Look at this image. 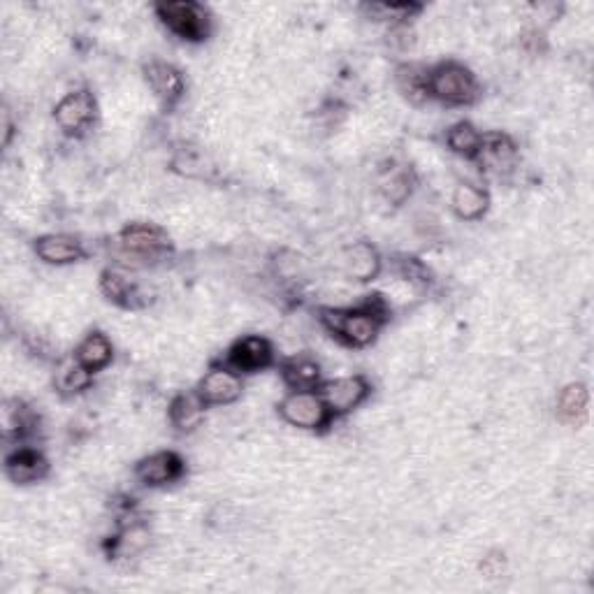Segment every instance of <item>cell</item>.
<instances>
[{
  "label": "cell",
  "mask_w": 594,
  "mask_h": 594,
  "mask_svg": "<svg viewBox=\"0 0 594 594\" xmlns=\"http://www.w3.org/2000/svg\"><path fill=\"white\" fill-rule=\"evenodd\" d=\"M388 321V307L381 295H367L356 309H321V323L339 342L353 349L369 346Z\"/></svg>",
  "instance_id": "1"
},
{
  "label": "cell",
  "mask_w": 594,
  "mask_h": 594,
  "mask_svg": "<svg viewBox=\"0 0 594 594\" xmlns=\"http://www.w3.org/2000/svg\"><path fill=\"white\" fill-rule=\"evenodd\" d=\"M279 414L300 430H323L335 418L318 390H291L279 404Z\"/></svg>",
  "instance_id": "5"
},
{
  "label": "cell",
  "mask_w": 594,
  "mask_h": 594,
  "mask_svg": "<svg viewBox=\"0 0 594 594\" xmlns=\"http://www.w3.org/2000/svg\"><path fill=\"white\" fill-rule=\"evenodd\" d=\"M100 288L107 300L121 304V307H135V300L140 297L135 281L119 270H105L100 277Z\"/></svg>",
  "instance_id": "21"
},
{
  "label": "cell",
  "mask_w": 594,
  "mask_h": 594,
  "mask_svg": "<svg viewBox=\"0 0 594 594\" xmlns=\"http://www.w3.org/2000/svg\"><path fill=\"white\" fill-rule=\"evenodd\" d=\"M481 140H483V133H478L476 126H472L469 121L455 123V126L448 128L446 133L448 149L462 158H476L478 149H481Z\"/></svg>",
  "instance_id": "24"
},
{
  "label": "cell",
  "mask_w": 594,
  "mask_h": 594,
  "mask_svg": "<svg viewBox=\"0 0 594 594\" xmlns=\"http://www.w3.org/2000/svg\"><path fill=\"white\" fill-rule=\"evenodd\" d=\"M427 96L446 105H469L478 98V82L462 63L446 61L427 72Z\"/></svg>",
  "instance_id": "3"
},
{
  "label": "cell",
  "mask_w": 594,
  "mask_h": 594,
  "mask_svg": "<svg viewBox=\"0 0 594 594\" xmlns=\"http://www.w3.org/2000/svg\"><path fill=\"white\" fill-rule=\"evenodd\" d=\"M342 267L346 277L356 281H372L381 272V256L372 244L358 242L344 249L342 253Z\"/></svg>",
  "instance_id": "14"
},
{
  "label": "cell",
  "mask_w": 594,
  "mask_h": 594,
  "mask_svg": "<svg viewBox=\"0 0 594 594\" xmlns=\"http://www.w3.org/2000/svg\"><path fill=\"white\" fill-rule=\"evenodd\" d=\"M274 362V346L267 342L265 337L251 335L242 337L230 346L226 362L230 369H235L239 374H256L260 369L270 367Z\"/></svg>",
  "instance_id": "9"
},
{
  "label": "cell",
  "mask_w": 594,
  "mask_h": 594,
  "mask_svg": "<svg viewBox=\"0 0 594 594\" xmlns=\"http://www.w3.org/2000/svg\"><path fill=\"white\" fill-rule=\"evenodd\" d=\"M5 472L14 483H19V485L38 483L47 476L49 462L45 455H42L40 451H35V448H17V451L7 455Z\"/></svg>",
  "instance_id": "13"
},
{
  "label": "cell",
  "mask_w": 594,
  "mask_h": 594,
  "mask_svg": "<svg viewBox=\"0 0 594 594\" xmlns=\"http://www.w3.org/2000/svg\"><path fill=\"white\" fill-rule=\"evenodd\" d=\"M205 407L202 397L195 393H181L170 404V423L179 432H193L205 420Z\"/></svg>",
  "instance_id": "17"
},
{
  "label": "cell",
  "mask_w": 594,
  "mask_h": 594,
  "mask_svg": "<svg viewBox=\"0 0 594 594\" xmlns=\"http://www.w3.org/2000/svg\"><path fill=\"white\" fill-rule=\"evenodd\" d=\"M135 474L144 485L158 488V485L175 483L177 478L184 474V460L172 451H161L137 462Z\"/></svg>",
  "instance_id": "12"
},
{
  "label": "cell",
  "mask_w": 594,
  "mask_h": 594,
  "mask_svg": "<svg viewBox=\"0 0 594 594\" xmlns=\"http://www.w3.org/2000/svg\"><path fill=\"white\" fill-rule=\"evenodd\" d=\"M244 381L242 374L230 369L228 365H214L209 372L202 376L198 383V395L207 407H223V404H233L242 397Z\"/></svg>",
  "instance_id": "8"
},
{
  "label": "cell",
  "mask_w": 594,
  "mask_h": 594,
  "mask_svg": "<svg viewBox=\"0 0 594 594\" xmlns=\"http://www.w3.org/2000/svg\"><path fill=\"white\" fill-rule=\"evenodd\" d=\"M284 381L293 390H318L321 386V367L309 358H295L284 365Z\"/></svg>",
  "instance_id": "22"
},
{
  "label": "cell",
  "mask_w": 594,
  "mask_h": 594,
  "mask_svg": "<svg viewBox=\"0 0 594 594\" xmlns=\"http://www.w3.org/2000/svg\"><path fill=\"white\" fill-rule=\"evenodd\" d=\"M481 569H483V574L485 576H499L502 574V569H504V555H490V557H485L483 560V564H481Z\"/></svg>",
  "instance_id": "26"
},
{
  "label": "cell",
  "mask_w": 594,
  "mask_h": 594,
  "mask_svg": "<svg viewBox=\"0 0 594 594\" xmlns=\"http://www.w3.org/2000/svg\"><path fill=\"white\" fill-rule=\"evenodd\" d=\"M98 117V105L91 91L79 89L63 96L54 107V121L65 135H84Z\"/></svg>",
  "instance_id": "6"
},
{
  "label": "cell",
  "mask_w": 594,
  "mask_h": 594,
  "mask_svg": "<svg viewBox=\"0 0 594 594\" xmlns=\"http://www.w3.org/2000/svg\"><path fill=\"white\" fill-rule=\"evenodd\" d=\"M427 72L430 70L423 68V65H402L397 70V89L409 103L420 105L430 98L427 96Z\"/></svg>",
  "instance_id": "23"
},
{
  "label": "cell",
  "mask_w": 594,
  "mask_h": 594,
  "mask_svg": "<svg viewBox=\"0 0 594 594\" xmlns=\"http://www.w3.org/2000/svg\"><path fill=\"white\" fill-rule=\"evenodd\" d=\"M318 393L328 404L332 416L351 414L353 409H358L369 395V383L362 376H339V379H330L318 386Z\"/></svg>",
  "instance_id": "7"
},
{
  "label": "cell",
  "mask_w": 594,
  "mask_h": 594,
  "mask_svg": "<svg viewBox=\"0 0 594 594\" xmlns=\"http://www.w3.org/2000/svg\"><path fill=\"white\" fill-rule=\"evenodd\" d=\"M156 14L170 33L186 42H202L212 33V14L205 5L195 3V0L158 3Z\"/></svg>",
  "instance_id": "4"
},
{
  "label": "cell",
  "mask_w": 594,
  "mask_h": 594,
  "mask_svg": "<svg viewBox=\"0 0 594 594\" xmlns=\"http://www.w3.org/2000/svg\"><path fill=\"white\" fill-rule=\"evenodd\" d=\"M451 207L462 221H476L488 212L490 195L474 184H458L453 191Z\"/></svg>",
  "instance_id": "18"
},
{
  "label": "cell",
  "mask_w": 594,
  "mask_h": 594,
  "mask_svg": "<svg viewBox=\"0 0 594 594\" xmlns=\"http://www.w3.org/2000/svg\"><path fill=\"white\" fill-rule=\"evenodd\" d=\"M170 237L163 228L151 226V223H135V226L123 228L114 237V253L121 258L123 265L147 267L161 263L170 253Z\"/></svg>",
  "instance_id": "2"
},
{
  "label": "cell",
  "mask_w": 594,
  "mask_h": 594,
  "mask_svg": "<svg viewBox=\"0 0 594 594\" xmlns=\"http://www.w3.org/2000/svg\"><path fill=\"white\" fill-rule=\"evenodd\" d=\"M147 541H149L147 530L135 525V527H128L126 532L117 536V541H114V550H117L121 557H128V555L140 553V550L147 546Z\"/></svg>",
  "instance_id": "25"
},
{
  "label": "cell",
  "mask_w": 594,
  "mask_h": 594,
  "mask_svg": "<svg viewBox=\"0 0 594 594\" xmlns=\"http://www.w3.org/2000/svg\"><path fill=\"white\" fill-rule=\"evenodd\" d=\"M492 175H506L513 170L518 161V147L509 135L504 133H485L481 140V149L474 158Z\"/></svg>",
  "instance_id": "10"
},
{
  "label": "cell",
  "mask_w": 594,
  "mask_h": 594,
  "mask_svg": "<svg viewBox=\"0 0 594 594\" xmlns=\"http://www.w3.org/2000/svg\"><path fill=\"white\" fill-rule=\"evenodd\" d=\"M91 381H93V372H89V369H86L75 356L63 360L54 376V386L61 395L82 393V390L91 386Z\"/></svg>",
  "instance_id": "20"
},
{
  "label": "cell",
  "mask_w": 594,
  "mask_h": 594,
  "mask_svg": "<svg viewBox=\"0 0 594 594\" xmlns=\"http://www.w3.org/2000/svg\"><path fill=\"white\" fill-rule=\"evenodd\" d=\"M112 356H114L112 342L107 339V335H103V332H91V335H86L84 342L79 344L75 351V358L93 374L110 365Z\"/></svg>",
  "instance_id": "19"
},
{
  "label": "cell",
  "mask_w": 594,
  "mask_h": 594,
  "mask_svg": "<svg viewBox=\"0 0 594 594\" xmlns=\"http://www.w3.org/2000/svg\"><path fill=\"white\" fill-rule=\"evenodd\" d=\"M35 253L49 265H70L84 256V249L72 235H45L35 242Z\"/></svg>",
  "instance_id": "16"
},
{
  "label": "cell",
  "mask_w": 594,
  "mask_h": 594,
  "mask_svg": "<svg viewBox=\"0 0 594 594\" xmlns=\"http://www.w3.org/2000/svg\"><path fill=\"white\" fill-rule=\"evenodd\" d=\"M588 407H590V393L583 383H569V386H564L560 390V395H557L555 411H557V418H560L564 425L581 427L585 420H588V414H590Z\"/></svg>",
  "instance_id": "15"
},
{
  "label": "cell",
  "mask_w": 594,
  "mask_h": 594,
  "mask_svg": "<svg viewBox=\"0 0 594 594\" xmlns=\"http://www.w3.org/2000/svg\"><path fill=\"white\" fill-rule=\"evenodd\" d=\"M144 79H147L149 89L163 105L172 107L179 103L186 91V82L175 65L163 61H151L144 65Z\"/></svg>",
  "instance_id": "11"
}]
</instances>
